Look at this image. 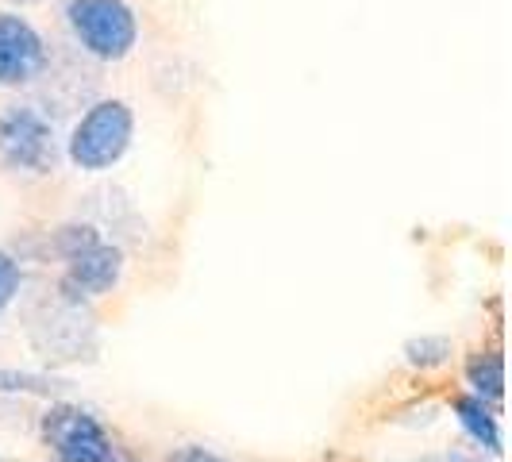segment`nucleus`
I'll use <instances>...</instances> for the list:
<instances>
[{
	"label": "nucleus",
	"mask_w": 512,
	"mask_h": 462,
	"mask_svg": "<svg viewBox=\"0 0 512 462\" xmlns=\"http://www.w3.org/2000/svg\"><path fill=\"white\" fill-rule=\"evenodd\" d=\"M135 135V116L124 101H97L81 120L74 124L66 139V154L77 170L85 174H101L112 170L131 147Z\"/></svg>",
	"instance_id": "obj_1"
},
{
	"label": "nucleus",
	"mask_w": 512,
	"mask_h": 462,
	"mask_svg": "<svg viewBox=\"0 0 512 462\" xmlns=\"http://www.w3.org/2000/svg\"><path fill=\"white\" fill-rule=\"evenodd\" d=\"M66 24L77 47L101 62H120L128 58L139 24L124 0H66Z\"/></svg>",
	"instance_id": "obj_2"
},
{
	"label": "nucleus",
	"mask_w": 512,
	"mask_h": 462,
	"mask_svg": "<svg viewBox=\"0 0 512 462\" xmlns=\"http://www.w3.org/2000/svg\"><path fill=\"white\" fill-rule=\"evenodd\" d=\"M58 251L66 258V278L62 289L70 297H104L124 278V255L120 247L104 243L93 228H62L58 231Z\"/></svg>",
	"instance_id": "obj_3"
},
{
	"label": "nucleus",
	"mask_w": 512,
	"mask_h": 462,
	"mask_svg": "<svg viewBox=\"0 0 512 462\" xmlns=\"http://www.w3.org/2000/svg\"><path fill=\"white\" fill-rule=\"evenodd\" d=\"M0 162L12 174L43 178L58 162V139L51 120L31 104H12L0 112Z\"/></svg>",
	"instance_id": "obj_4"
},
{
	"label": "nucleus",
	"mask_w": 512,
	"mask_h": 462,
	"mask_svg": "<svg viewBox=\"0 0 512 462\" xmlns=\"http://www.w3.org/2000/svg\"><path fill=\"white\" fill-rule=\"evenodd\" d=\"M43 439L54 462H104L112 455V436L93 412L77 405H54L43 416Z\"/></svg>",
	"instance_id": "obj_5"
},
{
	"label": "nucleus",
	"mask_w": 512,
	"mask_h": 462,
	"mask_svg": "<svg viewBox=\"0 0 512 462\" xmlns=\"http://www.w3.org/2000/svg\"><path fill=\"white\" fill-rule=\"evenodd\" d=\"M47 70V43L16 12H0V89L31 85Z\"/></svg>",
	"instance_id": "obj_6"
},
{
	"label": "nucleus",
	"mask_w": 512,
	"mask_h": 462,
	"mask_svg": "<svg viewBox=\"0 0 512 462\" xmlns=\"http://www.w3.org/2000/svg\"><path fill=\"white\" fill-rule=\"evenodd\" d=\"M455 416H459L462 432L474 439L482 451L497 455L501 451V420H497V409L482 401V397H455Z\"/></svg>",
	"instance_id": "obj_7"
},
{
	"label": "nucleus",
	"mask_w": 512,
	"mask_h": 462,
	"mask_svg": "<svg viewBox=\"0 0 512 462\" xmlns=\"http://www.w3.org/2000/svg\"><path fill=\"white\" fill-rule=\"evenodd\" d=\"M466 385H470L474 397H482V401H489V405H497L501 393H505V359H501V351L474 355L470 366H466Z\"/></svg>",
	"instance_id": "obj_8"
},
{
	"label": "nucleus",
	"mask_w": 512,
	"mask_h": 462,
	"mask_svg": "<svg viewBox=\"0 0 512 462\" xmlns=\"http://www.w3.org/2000/svg\"><path fill=\"white\" fill-rule=\"evenodd\" d=\"M405 359H409L412 366H420V370L443 366V362L451 359V339H443V335H420V339H409Z\"/></svg>",
	"instance_id": "obj_9"
},
{
	"label": "nucleus",
	"mask_w": 512,
	"mask_h": 462,
	"mask_svg": "<svg viewBox=\"0 0 512 462\" xmlns=\"http://www.w3.org/2000/svg\"><path fill=\"white\" fill-rule=\"evenodd\" d=\"M20 285H24V270H20V262L8 255V251H0V316L12 308V301L20 297Z\"/></svg>",
	"instance_id": "obj_10"
},
{
	"label": "nucleus",
	"mask_w": 512,
	"mask_h": 462,
	"mask_svg": "<svg viewBox=\"0 0 512 462\" xmlns=\"http://www.w3.org/2000/svg\"><path fill=\"white\" fill-rule=\"evenodd\" d=\"M170 462H220L216 455H208L205 447H185V451H178Z\"/></svg>",
	"instance_id": "obj_11"
},
{
	"label": "nucleus",
	"mask_w": 512,
	"mask_h": 462,
	"mask_svg": "<svg viewBox=\"0 0 512 462\" xmlns=\"http://www.w3.org/2000/svg\"><path fill=\"white\" fill-rule=\"evenodd\" d=\"M104 462H131V459H128V455H120V451L112 447V455H108V459H104Z\"/></svg>",
	"instance_id": "obj_12"
},
{
	"label": "nucleus",
	"mask_w": 512,
	"mask_h": 462,
	"mask_svg": "<svg viewBox=\"0 0 512 462\" xmlns=\"http://www.w3.org/2000/svg\"><path fill=\"white\" fill-rule=\"evenodd\" d=\"M439 462H470V459H462V455H447V459H439Z\"/></svg>",
	"instance_id": "obj_13"
},
{
	"label": "nucleus",
	"mask_w": 512,
	"mask_h": 462,
	"mask_svg": "<svg viewBox=\"0 0 512 462\" xmlns=\"http://www.w3.org/2000/svg\"><path fill=\"white\" fill-rule=\"evenodd\" d=\"M12 4H35V0H12Z\"/></svg>",
	"instance_id": "obj_14"
}]
</instances>
